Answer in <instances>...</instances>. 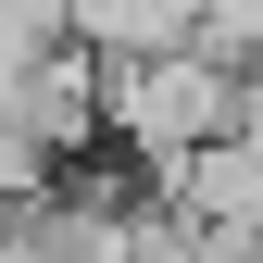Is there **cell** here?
<instances>
[{"label":"cell","instance_id":"3","mask_svg":"<svg viewBox=\"0 0 263 263\" xmlns=\"http://www.w3.org/2000/svg\"><path fill=\"white\" fill-rule=\"evenodd\" d=\"M63 25H76L101 63H125V50H176V38H201V0H63Z\"/></svg>","mask_w":263,"mask_h":263},{"label":"cell","instance_id":"4","mask_svg":"<svg viewBox=\"0 0 263 263\" xmlns=\"http://www.w3.org/2000/svg\"><path fill=\"white\" fill-rule=\"evenodd\" d=\"M125 263H201V226L151 188V201H138V238H125Z\"/></svg>","mask_w":263,"mask_h":263},{"label":"cell","instance_id":"1","mask_svg":"<svg viewBox=\"0 0 263 263\" xmlns=\"http://www.w3.org/2000/svg\"><path fill=\"white\" fill-rule=\"evenodd\" d=\"M238 76H251V63H226L213 38L125 50V63H101V138L138 163V176H163L176 151H201V138L238 125Z\"/></svg>","mask_w":263,"mask_h":263},{"label":"cell","instance_id":"2","mask_svg":"<svg viewBox=\"0 0 263 263\" xmlns=\"http://www.w3.org/2000/svg\"><path fill=\"white\" fill-rule=\"evenodd\" d=\"M151 188H163V201H176L188 226H263V138H238V125H226V138L176 151Z\"/></svg>","mask_w":263,"mask_h":263},{"label":"cell","instance_id":"6","mask_svg":"<svg viewBox=\"0 0 263 263\" xmlns=\"http://www.w3.org/2000/svg\"><path fill=\"white\" fill-rule=\"evenodd\" d=\"M201 263H263V226H201Z\"/></svg>","mask_w":263,"mask_h":263},{"label":"cell","instance_id":"5","mask_svg":"<svg viewBox=\"0 0 263 263\" xmlns=\"http://www.w3.org/2000/svg\"><path fill=\"white\" fill-rule=\"evenodd\" d=\"M201 38L226 63H263V0H201Z\"/></svg>","mask_w":263,"mask_h":263}]
</instances>
